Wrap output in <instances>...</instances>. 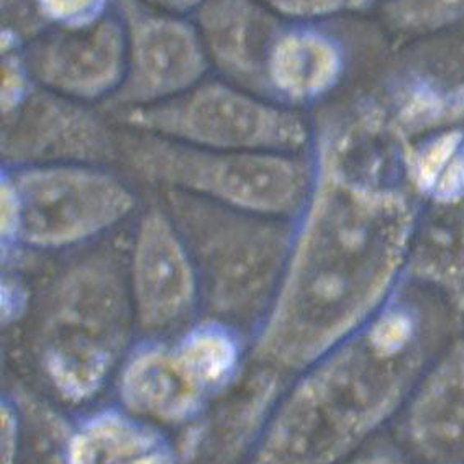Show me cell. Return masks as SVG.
Listing matches in <instances>:
<instances>
[{
  "instance_id": "obj_1",
  "label": "cell",
  "mask_w": 464,
  "mask_h": 464,
  "mask_svg": "<svg viewBox=\"0 0 464 464\" xmlns=\"http://www.w3.org/2000/svg\"><path fill=\"white\" fill-rule=\"evenodd\" d=\"M309 153L312 192L275 301L249 338V362L287 381L386 305L404 281L421 212L402 172Z\"/></svg>"
},
{
  "instance_id": "obj_2",
  "label": "cell",
  "mask_w": 464,
  "mask_h": 464,
  "mask_svg": "<svg viewBox=\"0 0 464 464\" xmlns=\"http://www.w3.org/2000/svg\"><path fill=\"white\" fill-rule=\"evenodd\" d=\"M463 320L409 279L364 327L287 384L245 464H335L396 420Z\"/></svg>"
},
{
  "instance_id": "obj_3",
  "label": "cell",
  "mask_w": 464,
  "mask_h": 464,
  "mask_svg": "<svg viewBox=\"0 0 464 464\" xmlns=\"http://www.w3.org/2000/svg\"><path fill=\"white\" fill-rule=\"evenodd\" d=\"M137 334L125 251H84L54 273L36 302L34 366L60 402L82 407L112 386Z\"/></svg>"
},
{
  "instance_id": "obj_4",
  "label": "cell",
  "mask_w": 464,
  "mask_h": 464,
  "mask_svg": "<svg viewBox=\"0 0 464 464\" xmlns=\"http://www.w3.org/2000/svg\"><path fill=\"white\" fill-rule=\"evenodd\" d=\"M161 206L178 225L194 259L202 315L227 322L251 338L279 289L294 222L176 192H161Z\"/></svg>"
},
{
  "instance_id": "obj_5",
  "label": "cell",
  "mask_w": 464,
  "mask_h": 464,
  "mask_svg": "<svg viewBox=\"0 0 464 464\" xmlns=\"http://www.w3.org/2000/svg\"><path fill=\"white\" fill-rule=\"evenodd\" d=\"M119 163L160 192L289 222L301 216L314 186L309 151H214L123 127Z\"/></svg>"
},
{
  "instance_id": "obj_6",
  "label": "cell",
  "mask_w": 464,
  "mask_h": 464,
  "mask_svg": "<svg viewBox=\"0 0 464 464\" xmlns=\"http://www.w3.org/2000/svg\"><path fill=\"white\" fill-rule=\"evenodd\" d=\"M109 115L123 129L200 150L305 153L312 143L305 113L218 76L169 102Z\"/></svg>"
},
{
  "instance_id": "obj_7",
  "label": "cell",
  "mask_w": 464,
  "mask_h": 464,
  "mask_svg": "<svg viewBox=\"0 0 464 464\" xmlns=\"http://www.w3.org/2000/svg\"><path fill=\"white\" fill-rule=\"evenodd\" d=\"M20 206V249L84 248L135 216L137 192L107 164L4 168Z\"/></svg>"
},
{
  "instance_id": "obj_8",
  "label": "cell",
  "mask_w": 464,
  "mask_h": 464,
  "mask_svg": "<svg viewBox=\"0 0 464 464\" xmlns=\"http://www.w3.org/2000/svg\"><path fill=\"white\" fill-rule=\"evenodd\" d=\"M115 12L127 38V63L119 92L107 113L150 109L200 84L212 68L192 17L150 7L141 0H117Z\"/></svg>"
},
{
  "instance_id": "obj_9",
  "label": "cell",
  "mask_w": 464,
  "mask_h": 464,
  "mask_svg": "<svg viewBox=\"0 0 464 464\" xmlns=\"http://www.w3.org/2000/svg\"><path fill=\"white\" fill-rule=\"evenodd\" d=\"M125 265L140 335H174L202 315L194 259L161 204L137 217L125 249Z\"/></svg>"
},
{
  "instance_id": "obj_10",
  "label": "cell",
  "mask_w": 464,
  "mask_h": 464,
  "mask_svg": "<svg viewBox=\"0 0 464 464\" xmlns=\"http://www.w3.org/2000/svg\"><path fill=\"white\" fill-rule=\"evenodd\" d=\"M4 168L119 161L121 127L101 107L36 86L2 115Z\"/></svg>"
},
{
  "instance_id": "obj_11",
  "label": "cell",
  "mask_w": 464,
  "mask_h": 464,
  "mask_svg": "<svg viewBox=\"0 0 464 464\" xmlns=\"http://www.w3.org/2000/svg\"><path fill=\"white\" fill-rule=\"evenodd\" d=\"M112 387L115 404L168 431L188 430L217 402L174 335L137 338Z\"/></svg>"
},
{
  "instance_id": "obj_12",
  "label": "cell",
  "mask_w": 464,
  "mask_h": 464,
  "mask_svg": "<svg viewBox=\"0 0 464 464\" xmlns=\"http://www.w3.org/2000/svg\"><path fill=\"white\" fill-rule=\"evenodd\" d=\"M34 82L71 101L101 107L119 92L127 38L117 12L81 30H50L25 46Z\"/></svg>"
},
{
  "instance_id": "obj_13",
  "label": "cell",
  "mask_w": 464,
  "mask_h": 464,
  "mask_svg": "<svg viewBox=\"0 0 464 464\" xmlns=\"http://www.w3.org/2000/svg\"><path fill=\"white\" fill-rule=\"evenodd\" d=\"M397 421V441L417 464H464V336L441 350Z\"/></svg>"
},
{
  "instance_id": "obj_14",
  "label": "cell",
  "mask_w": 464,
  "mask_h": 464,
  "mask_svg": "<svg viewBox=\"0 0 464 464\" xmlns=\"http://www.w3.org/2000/svg\"><path fill=\"white\" fill-rule=\"evenodd\" d=\"M350 54L325 24H289L276 34L265 66V95L299 112L320 109L343 86Z\"/></svg>"
},
{
  "instance_id": "obj_15",
  "label": "cell",
  "mask_w": 464,
  "mask_h": 464,
  "mask_svg": "<svg viewBox=\"0 0 464 464\" xmlns=\"http://www.w3.org/2000/svg\"><path fill=\"white\" fill-rule=\"evenodd\" d=\"M192 20L212 72L265 95L267 53L285 22L256 0H207Z\"/></svg>"
},
{
  "instance_id": "obj_16",
  "label": "cell",
  "mask_w": 464,
  "mask_h": 464,
  "mask_svg": "<svg viewBox=\"0 0 464 464\" xmlns=\"http://www.w3.org/2000/svg\"><path fill=\"white\" fill-rule=\"evenodd\" d=\"M58 459L60 464H184L179 443L168 430L117 404L64 420Z\"/></svg>"
},
{
  "instance_id": "obj_17",
  "label": "cell",
  "mask_w": 464,
  "mask_h": 464,
  "mask_svg": "<svg viewBox=\"0 0 464 464\" xmlns=\"http://www.w3.org/2000/svg\"><path fill=\"white\" fill-rule=\"evenodd\" d=\"M405 279L439 295L464 320V200L421 206Z\"/></svg>"
},
{
  "instance_id": "obj_18",
  "label": "cell",
  "mask_w": 464,
  "mask_h": 464,
  "mask_svg": "<svg viewBox=\"0 0 464 464\" xmlns=\"http://www.w3.org/2000/svg\"><path fill=\"white\" fill-rule=\"evenodd\" d=\"M378 10L387 32L404 44L431 40L464 25V0H382Z\"/></svg>"
},
{
  "instance_id": "obj_19",
  "label": "cell",
  "mask_w": 464,
  "mask_h": 464,
  "mask_svg": "<svg viewBox=\"0 0 464 464\" xmlns=\"http://www.w3.org/2000/svg\"><path fill=\"white\" fill-rule=\"evenodd\" d=\"M289 24H327L378 9L381 0H256Z\"/></svg>"
},
{
  "instance_id": "obj_20",
  "label": "cell",
  "mask_w": 464,
  "mask_h": 464,
  "mask_svg": "<svg viewBox=\"0 0 464 464\" xmlns=\"http://www.w3.org/2000/svg\"><path fill=\"white\" fill-rule=\"evenodd\" d=\"M117 0H34L46 32L81 30L102 22L115 12Z\"/></svg>"
},
{
  "instance_id": "obj_21",
  "label": "cell",
  "mask_w": 464,
  "mask_h": 464,
  "mask_svg": "<svg viewBox=\"0 0 464 464\" xmlns=\"http://www.w3.org/2000/svg\"><path fill=\"white\" fill-rule=\"evenodd\" d=\"M25 415L17 397L5 394L0 409V464H20L25 450Z\"/></svg>"
},
{
  "instance_id": "obj_22",
  "label": "cell",
  "mask_w": 464,
  "mask_h": 464,
  "mask_svg": "<svg viewBox=\"0 0 464 464\" xmlns=\"http://www.w3.org/2000/svg\"><path fill=\"white\" fill-rule=\"evenodd\" d=\"M2 325L4 328L15 327L25 320L32 309V294L17 267H4L2 276Z\"/></svg>"
},
{
  "instance_id": "obj_23",
  "label": "cell",
  "mask_w": 464,
  "mask_h": 464,
  "mask_svg": "<svg viewBox=\"0 0 464 464\" xmlns=\"http://www.w3.org/2000/svg\"><path fill=\"white\" fill-rule=\"evenodd\" d=\"M335 464H417L405 453L401 445L378 443L376 440L370 445L358 450L356 453L344 458Z\"/></svg>"
},
{
  "instance_id": "obj_24",
  "label": "cell",
  "mask_w": 464,
  "mask_h": 464,
  "mask_svg": "<svg viewBox=\"0 0 464 464\" xmlns=\"http://www.w3.org/2000/svg\"><path fill=\"white\" fill-rule=\"evenodd\" d=\"M150 7L171 12L176 15H184V17H192L198 12L207 0H141Z\"/></svg>"
},
{
  "instance_id": "obj_25",
  "label": "cell",
  "mask_w": 464,
  "mask_h": 464,
  "mask_svg": "<svg viewBox=\"0 0 464 464\" xmlns=\"http://www.w3.org/2000/svg\"><path fill=\"white\" fill-rule=\"evenodd\" d=\"M381 2H382V0H381Z\"/></svg>"
}]
</instances>
